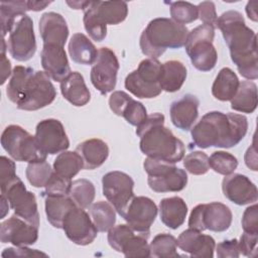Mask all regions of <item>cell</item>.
<instances>
[{"mask_svg":"<svg viewBox=\"0 0 258 258\" xmlns=\"http://www.w3.org/2000/svg\"><path fill=\"white\" fill-rule=\"evenodd\" d=\"M217 28L227 43L232 61L239 74L249 81L258 78V54L256 33L246 25L242 14L229 10L217 20Z\"/></svg>","mask_w":258,"mask_h":258,"instance_id":"1","label":"cell"},{"mask_svg":"<svg viewBox=\"0 0 258 258\" xmlns=\"http://www.w3.org/2000/svg\"><path fill=\"white\" fill-rule=\"evenodd\" d=\"M247 130L248 120L244 115L212 111L194 125L190 134L200 148H231L245 137Z\"/></svg>","mask_w":258,"mask_h":258,"instance_id":"2","label":"cell"},{"mask_svg":"<svg viewBox=\"0 0 258 258\" xmlns=\"http://www.w3.org/2000/svg\"><path fill=\"white\" fill-rule=\"evenodd\" d=\"M136 134L140 138V150L147 157L176 163L184 156L183 142L164 126V116L160 113L147 115L136 127Z\"/></svg>","mask_w":258,"mask_h":258,"instance_id":"3","label":"cell"},{"mask_svg":"<svg viewBox=\"0 0 258 258\" xmlns=\"http://www.w3.org/2000/svg\"><path fill=\"white\" fill-rule=\"evenodd\" d=\"M188 29L170 18L152 19L140 35V49L150 58L161 56L167 48H180L184 45Z\"/></svg>","mask_w":258,"mask_h":258,"instance_id":"4","label":"cell"},{"mask_svg":"<svg viewBox=\"0 0 258 258\" xmlns=\"http://www.w3.org/2000/svg\"><path fill=\"white\" fill-rule=\"evenodd\" d=\"M127 14L128 5L124 1H90L84 10V26L93 40L102 41L107 35V25L121 23Z\"/></svg>","mask_w":258,"mask_h":258,"instance_id":"5","label":"cell"},{"mask_svg":"<svg viewBox=\"0 0 258 258\" xmlns=\"http://www.w3.org/2000/svg\"><path fill=\"white\" fill-rule=\"evenodd\" d=\"M215 28L202 24L188 32L184 48L192 66L201 72L212 71L218 60V53L213 45Z\"/></svg>","mask_w":258,"mask_h":258,"instance_id":"6","label":"cell"},{"mask_svg":"<svg viewBox=\"0 0 258 258\" xmlns=\"http://www.w3.org/2000/svg\"><path fill=\"white\" fill-rule=\"evenodd\" d=\"M1 145L16 161L31 163L46 160L47 154L39 148L35 137L18 125H9L4 129Z\"/></svg>","mask_w":258,"mask_h":258,"instance_id":"7","label":"cell"},{"mask_svg":"<svg viewBox=\"0 0 258 258\" xmlns=\"http://www.w3.org/2000/svg\"><path fill=\"white\" fill-rule=\"evenodd\" d=\"M143 167L148 174V185L155 192H176L187 184L185 170L176 167L174 163L147 157Z\"/></svg>","mask_w":258,"mask_h":258,"instance_id":"8","label":"cell"},{"mask_svg":"<svg viewBox=\"0 0 258 258\" xmlns=\"http://www.w3.org/2000/svg\"><path fill=\"white\" fill-rule=\"evenodd\" d=\"M161 62L156 58H145L138 68L127 75L125 88L140 99L155 98L162 92L159 86Z\"/></svg>","mask_w":258,"mask_h":258,"instance_id":"9","label":"cell"},{"mask_svg":"<svg viewBox=\"0 0 258 258\" xmlns=\"http://www.w3.org/2000/svg\"><path fill=\"white\" fill-rule=\"evenodd\" d=\"M1 196L8 201L15 215L29 224L39 227V214L34 194L28 191L18 175L6 184L0 185Z\"/></svg>","mask_w":258,"mask_h":258,"instance_id":"10","label":"cell"},{"mask_svg":"<svg viewBox=\"0 0 258 258\" xmlns=\"http://www.w3.org/2000/svg\"><path fill=\"white\" fill-rule=\"evenodd\" d=\"M232 219L231 210L222 203L200 204L191 210L188 218V227L201 232L205 230L225 232L230 228Z\"/></svg>","mask_w":258,"mask_h":258,"instance_id":"11","label":"cell"},{"mask_svg":"<svg viewBox=\"0 0 258 258\" xmlns=\"http://www.w3.org/2000/svg\"><path fill=\"white\" fill-rule=\"evenodd\" d=\"M56 97L50 78L42 71H35L25 85L21 98L16 104L24 111H36L50 105Z\"/></svg>","mask_w":258,"mask_h":258,"instance_id":"12","label":"cell"},{"mask_svg":"<svg viewBox=\"0 0 258 258\" xmlns=\"http://www.w3.org/2000/svg\"><path fill=\"white\" fill-rule=\"evenodd\" d=\"M7 49L10 55L18 61H27L36 51V41L32 19L22 14L18 16L9 31Z\"/></svg>","mask_w":258,"mask_h":258,"instance_id":"13","label":"cell"},{"mask_svg":"<svg viewBox=\"0 0 258 258\" xmlns=\"http://www.w3.org/2000/svg\"><path fill=\"white\" fill-rule=\"evenodd\" d=\"M108 243L125 257H149L150 250L147 237L136 233L129 225L114 226L108 231Z\"/></svg>","mask_w":258,"mask_h":258,"instance_id":"14","label":"cell"},{"mask_svg":"<svg viewBox=\"0 0 258 258\" xmlns=\"http://www.w3.org/2000/svg\"><path fill=\"white\" fill-rule=\"evenodd\" d=\"M102 186L104 197L121 216L135 197L133 191L134 180L129 174L114 170L104 174Z\"/></svg>","mask_w":258,"mask_h":258,"instance_id":"15","label":"cell"},{"mask_svg":"<svg viewBox=\"0 0 258 258\" xmlns=\"http://www.w3.org/2000/svg\"><path fill=\"white\" fill-rule=\"evenodd\" d=\"M119 68L118 58L113 50L109 47H101L98 50L97 59L92 64L90 79L102 95H107L115 89Z\"/></svg>","mask_w":258,"mask_h":258,"instance_id":"16","label":"cell"},{"mask_svg":"<svg viewBox=\"0 0 258 258\" xmlns=\"http://www.w3.org/2000/svg\"><path fill=\"white\" fill-rule=\"evenodd\" d=\"M158 209L155 203L147 197H134L121 217L136 233L149 238L150 227L154 223Z\"/></svg>","mask_w":258,"mask_h":258,"instance_id":"17","label":"cell"},{"mask_svg":"<svg viewBox=\"0 0 258 258\" xmlns=\"http://www.w3.org/2000/svg\"><path fill=\"white\" fill-rule=\"evenodd\" d=\"M61 229L73 243L80 246L91 244L98 235V230L91 217L85 209L77 206L71 209L66 215Z\"/></svg>","mask_w":258,"mask_h":258,"instance_id":"18","label":"cell"},{"mask_svg":"<svg viewBox=\"0 0 258 258\" xmlns=\"http://www.w3.org/2000/svg\"><path fill=\"white\" fill-rule=\"evenodd\" d=\"M34 137L39 148L45 154L60 153L70 146L64 127L57 119L50 118L40 121L36 125Z\"/></svg>","mask_w":258,"mask_h":258,"instance_id":"19","label":"cell"},{"mask_svg":"<svg viewBox=\"0 0 258 258\" xmlns=\"http://www.w3.org/2000/svg\"><path fill=\"white\" fill-rule=\"evenodd\" d=\"M38 239V228L17 217L11 216L0 225V240L14 246L33 245Z\"/></svg>","mask_w":258,"mask_h":258,"instance_id":"20","label":"cell"},{"mask_svg":"<svg viewBox=\"0 0 258 258\" xmlns=\"http://www.w3.org/2000/svg\"><path fill=\"white\" fill-rule=\"evenodd\" d=\"M222 190L226 199L238 206L256 203L258 200L256 185L248 176L241 173L225 175L222 181Z\"/></svg>","mask_w":258,"mask_h":258,"instance_id":"21","label":"cell"},{"mask_svg":"<svg viewBox=\"0 0 258 258\" xmlns=\"http://www.w3.org/2000/svg\"><path fill=\"white\" fill-rule=\"evenodd\" d=\"M40 57L44 73L55 82L60 83L72 73L63 46L43 44Z\"/></svg>","mask_w":258,"mask_h":258,"instance_id":"22","label":"cell"},{"mask_svg":"<svg viewBox=\"0 0 258 258\" xmlns=\"http://www.w3.org/2000/svg\"><path fill=\"white\" fill-rule=\"evenodd\" d=\"M177 247L188 253L190 257H214V251L216 248L215 239L210 235L202 234L201 231L196 229H187L180 233L177 240Z\"/></svg>","mask_w":258,"mask_h":258,"instance_id":"23","label":"cell"},{"mask_svg":"<svg viewBox=\"0 0 258 258\" xmlns=\"http://www.w3.org/2000/svg\"><path fill=\"white\" fill-rule=\"evenodd\" d=\"M199 99L192 94H186L170 105L169 113L172 124L182 130L188 131L199 116Z\"/></svg>","mask_w":258,"mask_h":258,"instance_id":"24","label":"cell"},{"mask_svg":"<svg viewBox=\"0 0 258 258\" xmlns=\"http://www.w3.org/2000/svg\"><path fill=\"white\" fill-rule=\"evenodd\" d=\"M38 28L43 44L64 46L69 36V27L64 18L59 13H43L39 19Z\"/></svg>","mask_w":258,"mask_h":258,"instance_id":"25","label":"cell"},{"mask_svg":"<svg viewBox=\"0 0 258 258\" xmlns=\"http://www.w3.org/2000/svg\"><path fill=\"white\" fill-rule=\"evenodd\" d=\"M60 92L68 102L77 107L85 106L91 100V93L79 72H72L60 82Z\"/></svg>","mask_w":258,"mask_h":258,"instance_id":"26","label":"cell"},{"mask_svg":"<svg viewBox=\"0 0 258 258\" xmlns=\"http://www.w3.org/2000/svg\"><path fill=\"white\" fill-rule=\"evenodd\" d=\"M76 151L84 161L85 169H95L100 167L108 158L109 147L107 143L98 138H92L81 142Z\"/></svg>","mask_w":258,"mask_h":258,"instance_id":"27","label":"cell"},{"mask_svg":"<svg viewBox=\"0 0 258 258\" xmlns=\"http://www.w3.org/2000/svg\"><path fill=\"white\" fill-rule=\"evenodd\" d=\"M187 206L179 197L165 198L159 203V215L161 222L169 229L179 228L186 218Z\"/></svg>","mask_w":258,"mask_h":258,"instance_id":"28","label":"cell"},{"mask_svg":"<svg viewBox=\"0 0 258 258\" xmlns=\"http://www.w3.org/2000/svg\"><path fill=\"white\" fill-rule=\"evenodd\" d=\"M186 75V68L181 61L167 60L161 64L159 86L167 93L176 92L182 87Z\"/></svg>","mask_w":258,"mask_h":258,"instance_id":"29","label":"cell"},{"mask_svg":"<svg viewBox=\"0 0 258 258\" xmlns=\"http://www.w3.org/2000/svg\"><path fill=\"white\" fill-rule=\"evenodd\" d=\"M68 48L73 61L80 64H93L98 56L96 46L84 33H75L71 37Z\"/></svg>","mask_w":258,"mask_h":258,"instance_id":"30","label":"cell"},{"mask_svg":"<svg viewBox=\"0 0 258 258\" xmlns=\"http://www.w3.org/2000/svg\"><path fill=\"white\" fill-rule=\"evenodd\" d=\"M76 207L69 196H46L44 197V208L46 219L49 224L56 228H62V222L68 212Z\"/></svg>","mask_w":258,"mask_h":258,"instance_id":"31","label":"cell"},{"mask_svg":"<svg viewBox=\"0 0 258 258\" xmlns=\"http://www.w3.org/2000/svg\"><path fill=\"white\" fill-rule=\"evenodd\" d=\"M239 79L230 68H223L217 75L213 86L212 94L219 101H231L239 88Z\"/></svg>","mask_w":258,"mask_h":258,"instance_id":"32","label":"cell"},{"mask_svg":"<svg viewBox=\"0 0 258 258\" xmlns=\"http://www.w3.org/2000/svg\"><path fill=\"white\" fill-rule=\"evenodd\" d=\"M231 108L241 113H253L257 108V86L252 81H242L231 100Z\"/></svg>","mask_w":258,"mask_h":258,"instance_id":"33","label":"cell"},{"mask_svg":"<svg viewBox=\"0 0 258 258\" xmlns=\"http://www.w3.org/2000/svg\"><path fill=\"white\" fill-rule=\"evenodd\" d=\"M116 210L105 201H99L90 206L89 214L98 232H108L116 222Z\"/></svg>","mask_w":258,"mask_h":258,"instance_id":"34","label":"cell"},{"mask_svg":"<svg viewBox=\"0 0 258 258\" xmlns=\"http://www.w3.org/2000/svg\"><path fill=\"white\" fill-rule=\"evenodd\" d=\"M84 168V161L77 151H62L53 161V171L58 175L72 179Z\"/></svg>","mask_w":258,"mask_h":258,"instance_id":"35","label":"cell"},{"mask_svg":"<svg viewBox=\"0 0 258 258\" xmlns=\"http://www.w3.org/2000/svg\"><path fill=\"white\" fill-rule=\"evenodd\" d=\"M30 11L29 1H1L0 18L2 38L11 30L16 18L25 12Z\"/></svg>","mask_w":258,"mask_h":258,"instance_id":"36","label":"cell"},{"mask_svg":"<svg viewBox=\"0 0 258 258\" xmlns=\"http://www.w3.org/2000/svg\"><path fill=\"white\" fill-rule=\"evenodd\" d=\"M34 72L32 68L23 66H16L13 69L11 78L6 87V95L11 102L14 104L19 102L23 89Z\"/></svg>","mask_w":258,"mask_h":258,"instance_id":"37","label":"cell"},{"mask_svg":"<svg viewBox=\"0 0 258 258\" xmlns=\"http://www.w3.org/2000/svg\"><path fill=\"white\" fill-rule=\"evenodd\" d=\"M95 194L96 190L93 182L86 178H80L72 182L69 197L73 200L77 207L87 209L93 204Z\"/></svg>","mask_w":258,"mask_h":258,"instance_id":"38","label":"cell"},{"mask_svg":"<svg viewBox=\"0 0 258 258\" xmlns=\"http://www.w3.org/2000/svg\"><path fill=\"white\" fill-rule=\"evenodd\" d=\"M176 239L166 233L156 235L149 245L150 256L156 258H175L180 255L176 251Z\"/></svg>","mask_w":258,"mask_h":258,"instance_id":"39","label":"cell"},{"mask_svg":"<svg viewBox=\"0 0 258 258\" xmlns=\"http://www.w3.org/2000/svg\"><path fill=\"white\" fill-rule=\"evenodd\" d=\"M53 169L50 164L44 161H37L28 163L25 175L29 183L34 187H43L51 176Z\"/></svg>","mask_w":258,"mask_h":258,"instance_id":"40","label":"cell"},{"mask_svg":"<svg viewBox=\"0 0 258 258\" xmlns=\"http://www.w3.org/2000/svg\"><path fill=\"white\" fill-rule=\"evenodd\" d=\"M209 164L215 172L223 175H229L237 168L238 160L229 152L215 151L209 157Z\"/></svg>","mask_w":258,"mask_h":258,"instance_id":"41","label":"cell"},{"mask_svg":"<svg viewBox=\"0 0 258 258\" xmlns=\"http://www.w3.org/2000/svg\"><path fill=\"white\" fill-rule=\"evenodd\" d=\"M171 19L179 24H187L199 18L198 7L189 2L176 1L169 2Z\"/></svg>","mask_w":258,"mask_h":258,"instance_id":"42","label":"cell"},{"mask_svg":"<svg viewBox=\"0 0 258 258\" xmlns=\"http://www.w3.org/2000/svg\"><path fill=\"white\" fill-rule=\"evenodd\" d=\"M183 166L191 174H205L210 169L209 156L203 151H192L183 158Z\"/></svg>","mask_w":258,"mask_h":258,"instance_id":"43","label":"cell"},{"mask_svg":"<svg viewBox=\"0 0 258 258\" xmlns=\"http://www.w3.org/2000/svg\"><path fill=\"white\" fill-rule=\"evenodd\" d=\"M121 116L132 126H139L147 117V111L141 102L134 100L132 97L122 110Z\"/></svg>","mask_w":258,"mask_h":258,"instance_id":"44","label":"cell"},{"mask_svg":"<svg viewBox=\"0 0 258 258\" xmlns=\"http://www.w3.org/2000/svg\"><path fill=\"white\" fill-rule=\"evenodd\" d=\"M72 182H73L72 179L62 177L53 171L44 186V191L42 192V197L69 196Z\"/></svg>","mask_w":258,"mask_h":258,"instance_id":"45","label":"cell"},{"mask_svg":"<svg viewBox=\"0 0 258 258\" xmlns=\"http://www.w3.org/2000/svg\"><path fill=\"white\" fill-rule=\"evenodd\" d=\"M198 14L201 21L213 28H217L218 15L216 12V6L212 1L201 2L198 6Z\"/></svg>","mask_w":258,"mask_h":258,"instance_id":"46","label":"cell"},{"mask_svg":"<svg viewBox=\"0 0 258 258\" xmlns=\"http://www.w3.org/2000/svg\"><path fill=\"white\" fill-rule=\"evenodd\" d=\"M242 228L245 233L258 235V207L256 204L248 207L244 211Z\"/></svg>","mask_w":258,"mask_h":258,"instance_id":"47","label":"cell"},{"mask_svg":"<svg viewBox=\"0 0 258 258\" xmlns=\"http://www.w3.org/2000/svg\"><path fill=\"white\" fill-rule=\"evenodd\" d=\"M215 250L219 258H237L241 254L237 239L224 240L216 246Z\"/></svg>","mask_w":258,"mask_h":258,"instance_id":"48","label":"cell"},{"mask_svg":"<svg viewBox=\"0 0 258 258\" xmlns=\"http://www.w3.org/2000/svg\"><path fill=\"white\" fill-rule=\"evenodd\" d=\"M257 240L258 235L243 233L240 237L239 248L240 253L247 257H256L257 255Z\"/></svg>","mask_w":258,"mask_h":258,"instance_id":"49","label":"cell"},{"mask_svg":"<svg viewBox=\"0 0 258 258\" xmlns=\"http://www.w3.org/2000/svg\"><path fill=\"white\" fill-rule=\"evenodd\" d=\"M0 185L6 184L17 176L14 161L2 155L0 157Z\"/></svg>","mask_w":258,"mask_h":258,"instance_id":"50","label":"cell"},{"mask_svg":"<svg viewBox=\"0 0 258 258\" xmlns=\"http://www.w3.org/2000/svg\"><path fill=\"white\" fill-rule=\"evenodd\" d=\"M2 257H38L47 255L36 249H30L26 246H15V248H6L2 252Z\"/></svg>","mask_w":258,"mask_h":258,"instance_id":"51","label":"cell"},{"mask_svg":"<svg viewBox=\"0 0 258 258\" xmlns=\"http://www.w3.org/2000/svg\"><path fill=\"white\" fill-rule=\"evenodd\" d=\"M130 99L131 97L127 93L123 91H115L109 98V107L114 114L121 116L123 108Z\"/></svg>","mask_w":258,"mask_h":258,"instance_id":"52","label":"cell"},{"mask_svg":"<svg viewBox=\"0 0 258 258\" xmlns=\"http://www.w3.org/2000/svg\"><path fill=\"white\" fill-rule=\"evenodd\" d=\"M6 48L7 43L4 38H2L1 41V85H3L6 80L12 75L11 72V63L10 60L6 57Z\"/></svg>","mask_w":258,"mask_h":258,"instance_id":"53","label":"cell"},{"mask_svg":"<svg viewBox=\"0 0 258 258\" xmlns=\"http://www.w3.org/2000/svg\"><path fill=\"white\" fill-rule=\"evenodd\" d=\"M245 163L252 170L254 171L257 170V154H256L255 143H253L252 146H250L247 149L245 153Z\"/></svg>","mask_w":258,"mask_h":258,"instance_id":"54","label":"cell"},{"mask_svg":"<svg viewBox=\"0 0 258 258\" xmlns=\"http://www.w3.org/2000/svg\"><path fill=\"white\" fill-rule=\"evenodd\" d=\"M257 2L256 1H249L246 5V13L249 19L253 21H257Z\"/></svg>","mask_w":258,"mask_h":258,"instance_id":"55","label":"cell"},{"mask_svg":"<svg viewBox=\"0 0 258 258\" xmlns=\"http://www.w3.org/2000/svg\"><path fill=\"white\" fill-rule=\"evenodd\" d=\"M51 1H29L30 11H40L48 6Z\"/></svg>","mask_w":258,"mask_h":258,"instance_id":"56","label":"cell"},{"mask_svg":"<svg viewBox=\"0 0 258 258\" xmlns=\"http://www.w3.org/2000/svg\"><path fill=\"white\" fill-rule=\"evenodd\" d=\"M67 4L72 8V9H77V10H85L87 6L90 4V1H67Z\"/></svg>","mask_w":258,"mask_h":258,"instance_id":"57","label":"cell"},{"mask_svg":"<svg viewBox=\"0 0 258 258\" xmlns=\"http://www.w3.org/2000/svg\"><path fill=\"white\" fill-rule=\"evenodd\" d=\"M1 204H2V218H4V216L6 215V213L9 211L8 210V206L6 207V205H8L9 203H8V201L5 199V197H3V196H1Z\"/></svg>","mask_w":258,"mask_h":258,"instance_id":"58","label":"cell"}]
</instances>
